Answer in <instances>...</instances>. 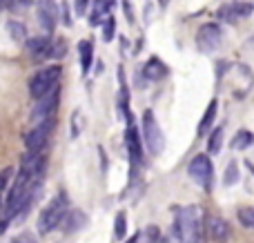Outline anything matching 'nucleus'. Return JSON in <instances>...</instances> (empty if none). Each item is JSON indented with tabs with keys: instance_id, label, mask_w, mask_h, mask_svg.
I'll list each match as a JSON object with an SVG mask.
<instances>
[{
	"instance_id": "20",
	"label": "nucleus",
	"mask_w": 254,
	"mask_h": 243,
	"mask_svg": "<svg viewBox=\"0 0 254 243\" xmlns=\"http://www.w3.org/2000/svg\"><path fill=\"white\" fill-rule=\"evenodd\" d=\"M221 145H223V127H216L207 138V150H210V154H219Z\"/></svg>"
},
{
	"instance_id": "16",
	"label": "nucleus",
	"mask_w": 254,
	"mask_h": 243,
	"mask_svg": "<svg viewBox=\"0 0 254 243\" xmlns=\"http://www.w3.org/2000/svg\"><path fill=\"white\" fill-rule=\"evenodd\" d=\"M112 2L114 0H94V11L89 13V22L92 25H101L107 18V11L112 9Z\"/></svg>"
},
{
	"instance_id": "31",
	"label": "nucleus",
	"mask_w": 254,
	"mask_h": 243,
	"mask_svg": "<svg viewBox=\"0 0 254 243\" xmlns=\"http://www.w3.org/2000/svg\"><path fill=\"white\" fill-rule=\"evenodd\" d=\"M138 241H140V232H136V235L131 237V239H127L125 243H138Z\"/></svg>"
},
{
	"instance_id": "25",
	"label": "nucleus",
	"mask_w": 254,
	"mask_h": 243,
	"mask_svg": "<svg viewBox=\"0 0 254 243\" xmlns=\"http://www.w3.org/2000/svg\"><path fill=\"white\" fill-rule=\"evenodd\" d=\"M223 181H225V185H234V183L239 181V168H237V163H230L228 165V170H225V174H223Z\"/></svg>"
},
{
	"instance_id": "28",
	"label": "nucleus",
	"mask_w": 254,
	"mask_h": 243,
	"mask_svg": "<svg viewBox=\"0 0 254 243\" xmlns=\"http://www.w3.org/2000/svg\"><path fill=\"white\" fill-rule=\"evenodd\" d=\"M61 18H63V25H67V27L71 25V16H69V7H67V2H61Z\"/></svg>"
},
{
	"instance_id": "21",
	"label": "nucleus",
	"mask_w": 254,
	"mask_h": 243,
	"mask_svg": "<svg viewBox=\"0 0 254 243\" xmlns=\"http://www.w3.org/2000/svg\"><path fill=\"white\" fill-rule=\"evenodd\" d=\"M239 223L248 230H254V205H246V208H239Z\"/></svg>"
},
{
	"instance_id": "5",
	"label": "nucleus",
	"mask_w": 254,
	"mask_h": 243,
	"mask_svg": "<svg viewBox=\"0 0 254 243\" xmlns=\"http://www.w3.org/2000/svg\"><path fill=\"white\" fill-rule=\"evenodd\" d=\"M27 49L34 56V61H43L49 56H61L65 47L61 40H52L49 36H34V38H27Z\"/></svg>"
},
{
	"instance_id": "8",
	"label": "nucleus",
	"mask_w": 254,
	"mask_h": 243,
	"mask_svg": "<svg viewBox=\"0 0 254 243\" xmlns=\"http://www.w3.org/2000/svg\"><path fill=\"white\" fill-rule=\"evenodd\" d=\"M58 101H61V87H54L52 92H47L43 98L36 101V107L31 110V123H43L47 119H54V112L58 107Z\"/></svg>"
},
{
	"instance_id": "27",
	"label": "nucleus",
	"mask_w": 254,
	"mask_h": 243,
	"mask_svg": "<svg viewBox=\"0 0 254 243\" xmlns=\"http://www.w3.org/2000/svg\"><path fill=\"white\" fill-rule=\"evenodd\" d=\"M89 2H92V0H74L76 16H85V13H87V9H89Z\"/></svg>"
},
{
	"instance_id": "9",
	"label": "nucleus",
	"mask_w": 254,
	"mask_h": 243,
	"mask_svg": "<svg viewBox=\"0 0 254 243\" xmlns=\"http://www.w3.org/2000/svg\"><path fill=\"white\" fill-rule=\"evenodd\" d=\"M223 43V29H221L216 22H207L201 29L196 31V47L201 49L203 54H212L221 47Z\"/></svg>"
},
{
	"instance_id": "29",
	"label": "nucleus",
	"mask_w": 254,
	"mask_h": 243,
	"mask_svg": "<svg viewBox=\"0 0 254 243\" xmlns=\"http://www.w3.org/2000/svg\"><path fill=\"white\" fill-rule=\"evenodd\" d=\"M11 243H36V241L31 239L29 235H20V237H16V239H13Z\"/></svg>"
},
{
	"instance_id": "17",
	"label": "nucleus",
	"mask_w": 254,
	"mask_h": 243,
	"mask_svg": "<svg viewBox=\"0 0 254 243\" xmlns=\"http://www.w3.org/2000/svg\"><path fill=\"white\" fill-rule=\"evenodd\" d=\"M165 74H167V67L163 65L158 58H152V61L145 65V69H143V76L147 80H158V78H163Z\"/></svg>"
},
{
	"instance_id": "11",
	"label": "nucleus",
	"mask_w": 254,
	"mask_h": 243,
	"mask_svg": "<svg viewBox=\"0 0 254 243\" xmlns=\"http://www.w3.org/2000/svg\"><path fill=\"white\" fill-rule=\"evenodd\" d=\"M205 232H207V237H210L214 243H228L230 235H232L230 223L225 221V219H221V217H210V219H207Z\"/></svg>"
},
{
	"instance_id": "26",
	"label": "nucleus",
	"mask_w": 254,
	"mask_h": 243,
	"mask_svg": "<svg viewBox=\"0 0 254 243\" xmlns=\"http://www.w3.org/2000/svg\"><path fill=\"white\" fill-rule=\"evenodd\" d=\"M9 34H11L16 40H27V31H25V27H22L20 22H16V20L9 22Z\"/></svg>"
},
{
	"instance_id": "19",
	"label": "nucleus",
	"mask_w": 254,
	"mask_h": 243,
	"mask_svg": "<svg viewBox=\"0 0 254 243\" xmlns=\"http://www.w3.org/2000/svg\"><path fill=\"white\" fill-rule=\"evenodd\" d=\"M254 143V134L248 132V129H239L237 136L232 138V147L234 150H246V147H250Z\"/></svg>"
},
{
	"instance_id": "24",
	"label": "nucleus",
	"mask_w": 254,
	"mask_h": 243,
	"mask_svg": "<svg viewBox=\"0 0 254 243\" xmlns=\"http://www.w3.org/2000/svg\"><path fill=\"white\" fill-rule=\"evenodd\" d=\"M11 181H13V168H4L2 172H0V199H2L4 190L9 187Z\"/></svg>"
},
{
	"instance_id": "7",
	"label": "nucleus",
	"mask_w": 254,
	"mask_h": 243,
	"mask_svg": "<svg viewBox=\"0 0 254 243\" xmlns=\"http://www.w3.org/2000/svg\"><path fill=\"white\" fill-rule=\"evenodd\" d=\"M54 125H56V121L47 119V121L36 123L34 127H31V132L27 134V138H25V147H27V152H29V154H38V152L45 150L47 138H49V134H52Z\"/></svg>"
},
{
	"instance_id": "23",
	"label": "nucleus",
	"mask_w": 254,
	"mask_h": 243,
	"mask_svg": "<svg viewBox=\"0 0 254 243\" xmlns=\"http://www.w3.org/2000/svg\"><path fill=\"white\" fill-rule=\"evenodd\" d=\"M114 31H116L114 16H107L105 20H103V40H105V43H110V40L114 38Z\"/></svg>"
},
{
	"instance_id": "3",
	"label": "nucleus",
	"mask_w": 254,
	"mask_h": 243,
	"mask_svg": "<svg viewBox=\"0 0 254 243\" xmlns=\"http://www.w3.org/2000/svg\"><path fill=\"white\" fill-rule=\"evenodd\" d=\"M61 71L63 69L58 65H49V67H45V69L36 71V74L29 78V96L38 101V98H43L47 92H52V89L58 85Z\"/></svg>"
},
{
	"instance_id": "22",
	"label": "nucleus",
	"mask_w": 254,
	"mask_h": 243,
	"mask_svg": "<svg viewBox=\"0 0 254 243\" xmlns=\"http://www.w3.org/2000/svg\"><path fill=\"white\" fill-rule=\"evenodd\" d=\"M125 235H127V217H125V212H119L114 221V237L121 241V239H125Z\"/></svg>"
},
{
	"instance_id": "30",
	"label": "nucleus",
	"mask_w": 254,
	"mask_h": 243,
	"mask_svg": "<svg viewBox=\"0 0 254 243\" xmlns=\"http://www.w3.org/2000/svg\"><path fill=\"white\" fill-rule=\"evenodd\" d=\"M7 226H9V219H4V221H0V237H2V232L7 230Z\"/></svg>"
},
{
	"instance_id": "1",
	"label": "nucleus",
	"mask_w": 254,
	"mask_h": 243,
	"mask_svg": "<svg viewBox=\"0 0 254 243\" xmlns=\"http://www.w3.org/2000/svg\"><path fill=\"white\" fill-rule=\"evenodd\" d=\"M172 239L176 243H205L201 210L194 208V205L176 210V219L174 226H172Z\"/></svg>"
},
{
	"instance_id": "10",
	"label": "nucleus",
	"mask_w": 254,
	"mask_h": 243,
	"mask_svg": "<svg viewBox=\"0 0 254 243\" xmlns=\"http://www.w3.org/2000/svg\"><path fill=\"white\" fill-rule=\"evenodd\" d=\"M36 13H38L40 27H43L47 34H52L58 22V16H61V7H58L54 0H38V2H36Z\"/></svg>"
},
{
	"instance_id": "18",
	"label": "nucleus",
	"mask_w": 254,
	"mask_h": 243,
	"mask_svg": "<svg viewBox=\"0 0 254 243\" xmlns=\"http://www.w3.org/2000/svg\"><path fill=\"white\" fill-rule=\"evenodd\" d=\"M78 52H80V69H83V74H87L89 67H92V61H94L92 40H83V43L78 45Z\"/></svg>"
},
{
	"instance_id": "6",
	"label": "nucleus",
	"mask_w": 254,
	"mask_h": 243,
	"mask_svg": "<svg viewBox=\"0 0 254 243\" xmlns=\"http://www.w3.org/2000/svg\"><path fill=\"white\" fill-rule=\"evenodd\" d=\"M188 172L203 190L210 192L212 190V177H214V168H212V161L207 154H198L192 159V163L188 165Z\"/></svg>"
},
{
	"instance_id": "15",
	"label": "nucleus",
	"mask_w": 254,
	"mask_h": 243,
	"mask_svg": "<svg viewBox=\"0 0 254 243\" xmlns=\"http://www.w3.org/2000/svg\"><path fill=\"white\" fill-rule=\"evenodd\" d=\"M216 110H219V101H210V105H207V110H205V114H203V119H201V123H198V136H205L207 132H210V127H212V123H214V119H216Z\"/></svg>"
},
{
	"instance_id": "14",
	"label": "nucleus",
	"mask_w": 254,
	"mask_h": 243,
	"mask_svg": "<svg viewBox=\"0 0 254 243\" xmlns=\"http://www.w3.org/2000/svg\"><path fill=\"white\" fill-rule=\"evenodd\" d=\"M87 226V217H85V212H80V210H69V212L65 214V219H63L61 228L65 232H78L80 228Z\"/></svg>"
},
{
	"instance_id": "12",
	"label": "nucleus",
	"mask_w": 254,
	"mask_h": 243,
	"mask_svg": "<svg viewBox=\"0 0 254 243\" xmlns=\"http://www.w3.org/2000/svg\"><path fill=\"white\" fill-rule=\"evenodd\" d=\"M127 150H129V161H131V177H134L136 168L140 165V161H143V150H140V138H138V132H136L134 125H127Z\"/></svg>"
},
{
	"instance_id": "2",
	"label": "nucleus",
	"mask_w": 254,
	"mask_h": 243,
	"mask_svg": "<svg viewBox=\"0 0 254 243\" xmlns=\"http://www.w3.org/2000/svg\"><path fill=\"white\" fill-rule=\"evenodd\" d=\"M67 212H69V196H67L65 192H61V194L54 196V199L49 201L47 208L40 212L38 232L40 235H49L52 230H56V228L63 223V219H65Z\"/></svg>"
},
{
	"instance_id": "4",
	"label": "nucleus",
	"mask_w": 254,
	"mask_h": 243,
	"mask_svg": "<svg viewBox=\"0 0 254 243\" xmlns=\"http://www.w3.org/2000/svg\"><path fill=\"white\" fill-rule=\"evenodd\" d=\"M143 136H145V145L149 147V152L152 154H161L163 147H165V136H163V129L158 125L156 116L149 110L143 114Z\"/></svg>"
},
{
	"instance_id": "13",
	"label": "nucleus",
	"mask_w": 254,
	"mask_h": 243,
	"mask_svg": "<svg viewBox=\"0 0 254 243\" xmlns=\"http://www.w3.org/2000/svg\"><path fill=\"white\" fill-rule=\"evenodd\" d=\"M252 9L254 7H252L250 2H234V4H228V7L221 9L219 16L223 18V20H228V22H234V20H239V18L250 16Z\"/></svg>"
}]
</instances>
